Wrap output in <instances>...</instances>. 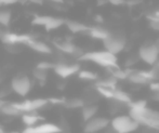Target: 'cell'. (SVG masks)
<instances>
[{"label": "cell", "mask_w": 159, "mask_h": 133, "mask_svg": "<svg viewBox=\"0 0 159 133\" xmlns=\"http://www.w3.org/2000/svg\"><path fill=\"white\" fill-rule=\"evenodd\" d=\"M104 133H118V132H117V131H115V130H114L111 127H109V128L107 127V128H106V131H105Z\"/></svg>", "instance_id": "cell-33"}, {"label": "cell", "mask_w": 159, "mask_h": 133, "mask_svg": "<svg viewBox=\"0 0 159 133\" xmlns=\"http://www.w3.org/2000/svg\"><path fill=\"white\" fill-rule=\"evenodd\" d=\"M0 6H1V0H0Z\"/></svg>", "instance_id": "cell-38"}, {"label": "cell", "mask_w": 159, "mask_h": 133, "mask_svg": "<svg viewBox=\"0 0 159 133\" xmlns=\"http://www.w3.org/2000/svg\"><path fill=\"white\" fill-rule=\"evenodd\" d=\"M0 106H1V104H0Z\"/></svg>", "instance_id": "cell-39"}, {"label": "cell", "mask_w": 159, "mask_h": 133, "mask_svg": "<svg viewBox=\"0 0 159 133\" xmlns=\"http://www.w3.org/2000/svg\"><path fill=\"white\" fill-rule=\"evenodd\" d=\"M0 112H2L6 116H10V117H17V116H22L23 112H20L14 105L11 103V104H6V105H1L0 106Z\"/></svg>", "instance_id": "cell-18"}, {"label": "cell", "mask_w": 159, "mask_h": 133, "mask_svg": "<svg viewBox=\"0 0 159 133\" xmlns=\"http://www.w3.org/2000/svg\"><path fill=\"white\" fill-rule=\"evenodd\" d=\"M33 36L27 34H14L0 29V40L4 44H25Z\"/></svg>", "instance_id": "cell-6"}, {"label": "cell", "mask_w": 159, "mask_h": 133, "mask_svg": "<svg viewBox=\"0 0 159 133\" xmlns=\"http://www.w3.org/2000/svg\"><path fill=\"white\" fill-rule=\"evenodd\" d=\"M139 60H140V57H139L138 54H131V55H129L127 57L126 65L127 66H132V65H134L135 63H138Z\"/></svg>", "instance_id": "cell-28"}, {"label": "cell", "mask_w": 159, "mask_h": 133, "mask_svg": "<svg viewBox=\"0 0 159 133\" xmlns=\"http://www.w3.org/2000/svg\"><path fill=\"white\" fill-rule=\"evenodd\" d=\"M39 120H42V117H40L37 114H34V112L22 114V121L24 122V125H26V127L36 126Z\"/></svg>", "instance_id": "cell-16"}, {"label": "cell", "mask_w": 159, "mask_h": 133, "mask_svg": "<svg viewBox=\"0 0 159 133\" xmlns=\"http://www.w3.org/2000/svg\"><path fill=\"white\" fill-rule=\"evenodd\" d=\"M64 23H65L64 20L59 19V17L51 16L50 21L47 23V25L44 26V28H46L47 30H54V29H57L59 27H61Z\"/></svg>", "instance_id": "cell-23"}, {"label": "cell", "mask_w": 159, "mask_h": 133, "mask_svg": "<svg viewBox=\"0 0 159 133\" xmlns=\"http://www.w3.org/2000/svg\"><path fill=\"white\" fill-rule=\"evenodd\" d=\"M153 44H154V47H155V49H156V50H157V52L159 53V38H158L157 40H156L155 42H154Z\"/></svg>", "instance_id": "cell-34"}, {"label": "cell", "mask_w": 159, "mask_h": 133, "mask_svg": "<svg viewBox=\"0 0 159 133\" xmlns=\"http://www.w3.org/2000/svg\"><path fill=\"white\" fill-rule=\"evenodd\" d=\"M78 77L80 79L87 81H94L98 79V75L91 71H78Z\"/></svg>", "instance_id": "cell-25"}, {"label": "cell", "mask_w": 159, "mask_h": 133, "mask_svg": "<svg viewBox=\"0 0 159 133\" xmlns=\"http://www.w3.org/2000/svg\"><path fill=\"white\" fill-rule=\"evenodd\" d=\"M88 31L91 37L95 38V39H100V40H102V41L109 34V30L103 28V27H91V28H89Z\"/></svg>", "instance_id": "cell-19"}, {"label": "cell", "mask_w": 159, "mask_h": 133, "mask_svg": "<svg viewBox=\"0 0 159 133\" xmlns=\"http://www.w3.org/2000/svg\"><path fill=\"white\" fill-rule=\"evenodd\" d=\"M11 89L20 96H26L32 90V81L27 76H16L11 81Z\"/></svg>", "instance_id": "cell-5"}, {"label": "cell", "mask_w": 159, "mask_h": 133, "mask_svg": "<svg viewBox=\"0 0 159 133\" xmlns=\"http://www.w3.org/2000/svg\"><path fill=\"white\" fill-rule=\"evenodd\" d=\"M111 100H116V101H118V102L125 103V104H128V105L132 102L129 94H127L125 91H121V90L117 89V88L114 90L113 99H111Z\"/></svg>", "instance_id": "cell-20"}, {"label": "cell", "mask_w": 159, "mask_h": 133, "mask_svg": "<svg viewBox=\"0 0 159 133\" xmlns=\"http://www.w3.org/2000/svg\"><path fill=\"white\" fill-rule=\"evenodd\" d=\"M111 127L118 133H132L139 129L140 125L129 115L116 116L111 121Z\"/></svg>", "instance_id": "cell-4"}, {"label": "cell", "mask_w": 159, "mask_h": 133, "mask_svg": "<svg viewBox=\"0 0 159 133\" xmlns=\"http://www.w3.org/2000/svg\"><path fill=\"white\" fill-rule=\"evenodd\" d=\"M34 76L35 78L37 79L38 81H46L47 80V77H48V71H43V69H40V68H37L34 71Z\"/></svg>", "instance_id": "cell-26"}, {"label": "cell", "mask_w": 159, "mask_h": 133, "mask_svg": "<svg viewBox=\"0 0 159 133\" xmlns=\"http://www.w3.org/2000/svg\"><path fill=\"white\" fill-rule=\"evenodd\" d=\"M125 1L126 0H107V2L114 4V6H120V4L125 3Z\"/></svg>", "instance_id": "cell-32"}, {"label": "cell", "mask_w": 159, "mask_h": 133, "mask_svg": "<svg viewBox=\"0 0 159 133\" xmlns=\"http://www.w3.org/2000/svg\"><path fill=\"white\" fill-rule=\"evenodd\" d=\"M61 129L60 126L54 123L46 122L41 123L39 126H32V127H26L22 133H60Z\"/></svg>", "instance_id": "cell-12"}, {"label": "cell", "mask_w": 159, "mask_h": 133, "mask_svg": "<svg viewBox=\"0 0 159 133\" xmlns=\"http://www.w3.org/2000/svg\"><path fill=\"white\" fill-rule=\"evenodd\" d=\"M103 44L105 47V50L117 55L126 48L127 37L122 31H113V33L109 31L108 36L103 40Z\"/></svg>", "instance_id": "cell-3"}, {"label": "cell", "mask_w": 159, "mask_h": 133, "mask_svg": "<svg viewBox=\"0 0 159 133\" xmlns=\"http://www.w3.org/2000/svg\"><path fill=\"white\" fill-rule=\"evenodd\" d=\"M117 79L114 78L111 76V78L107 79H103L96 82V87H104V88H109V89H116V85H117Z\"/></svg>", "instance_id": "cell-24"}, {"label": "cell", "mask_w": 159, "mask_h": 133, "mask_svg": "<svg viewBox=\"0 0 159 133\" xmlns=\"http://www.w3.org/2000/svg\"><path fill=\"white\" fill-rule=\"evenodd\" d=\"M50 19H51V16H48V15H46V16H36L33 21V24L34 25L44 27L47 25V23L50 21Z\"/></svg>", "instance_id": "cell-27"}, {"label": "cell", "mask_w": 159, "mask_h": 133, "mask_svg": "<svg viewBox=\"0 0 159 133\" xmlns=\"http://www.w3.org/2000/svg\"><path fill=\"white\" fill-rule=\"evenodd\" d=\"M130 82L134 85H147L153 81L152 71H127V78Z\"/></svg>", "instance_id": "cell-10"}, {"label": "cell", "mask_w": 159, "mask_h": 133, "mask_svg": "<svg viewBox=\"0 0 159 133\" xmlns=\"http://www.w3.org/2000/svg\"><path fill=\"white\" fill-rule=\"evenodd\" d=\"M49 1L53 2V3H62V2H63V0H49Z\"/></svg>", "instance_id": "cell-35"}, {"label": "cell", "mask_w": 159, "mask_h": 133, "mask_svg": "<svg viewBox=\"0 0 159 133\" xmlns=\"http://www.w3.org/2000/svg\"><path fill=\"white\" fill-rule=\"evenodd\" d=\"M81 114H82V119L84 121H88L89 119L93 118L96 114H98V108L95 104H84L81 107Z\"/></svg>", "instance_id": "cell-15"}, {"label": "cell", "mask_w": 159, "mask_h": 133, "mask_svg": "<svg viewBox=\"0 0 159 133\" xmlns=\"http://www.w3.org/2000/svg\"><path fill=\"white\" fill-rule=\"evenodd\" d=\"M79 60L93 62V63H95V64L100 65V66L105 67V68L111 66V65L117 64V56L107 50L93 51V52L84 53L79 57Z\"/></svg>", "instance_id": "cell-2"}, {"label": "cell", "mask_w": 159, "mask_h": 133, "mask_svg": "<svg viewBox=\"0 0 159 133\" xmlns=\"http://www.w3.org/2000/svg\"><path fill=\"white\" fill-rule=\"evenodd\" d=\"M66 26L68 27V29L74 34H78V33H84V31H88L90 27H88L84 24L80 23L77 21H65Z\"/></svg>", "instance_id": "cell-17"}, {"label": "cell", "mask_w": 159, "mask_h": 133, "mask_svg": "<svg viewBox=\"0 0 159 133\" xmlns=\"http://www.w3.org/2000/svg\"><path fill=\"white\" fill-rule=\"evenodd\" d=\"M11 17H12V14H11V11L7 8H2V6H0V25L1 26H9L11 22Z\"/></svg>", "instance_id": "cell-21"}, {"label": "cell", "mask_w": 159, "mask_h": 133, "mask_svg": "<svg viewBox=\"0 0 159 133\" xmlns=\"http://www.w3.org/2000/svg\"><path fill=\"white\" fill-rule=\"evenodd\" d=\"M53 66H54V65L49 62H40L39 64L37 65V68L43 69V71H49V69H52Z\"/></svg>", "instance_id": "cell-30"}, {"label": "cell", "mask_w": 159, "mask_h": 133, "mask_svg": "<svg viewBox=\"0 0 159 133\" xmlns=\"http://www.w3.org/2000/svg\"><path fill=\"white\" fill-rule=\"evenodd\" d=\"M54 46L57 47V49H59L61 52H63L65 54L77 56V57H80L84 54V52L79 48H77L75 44H73L69 41H57L54 42Z\"/></svg>", "instance_id": "cell-13"}, {"label": "cell", "mask_w": 159, "mask_h": 133, "mask_svg": "<svg viewBox=\"0 0 159 133\" xmlns=\"http://www.w3.org/2000/svg\"><path fill=\"white\" fill-rule=\"evenodd\" d=\"M109 126V120L105 117H93L86 121L84 131V133H96L105 130Z\"/></svg>", "instance_id": "cell-9"}, {"label": "cell", "mask_w": 159, "mask_h": 133, "mask_svg": "<svg viewBox=\"0 0 159 133\" xmlns=\"http://www.w3.org/2000/svg\"><path fill=\"white\" fill-rule=\"evenodd\" d=\"M10 133H19V132H10Z\"/></svg>", "instance_id": "cell-37"}, {"label": "cell", "mask_w": 159, "mask_h": 133, "mask_svg": "<svg viewBox=\"0 0 159 133\" xmlns=\"http://www.w3.org/2000/svg\"><path fill=\"white\" fill-rule=\"evenodd\" d=\"M129 116L140 126H153L159 128V112L146 106L145 101L131 102L129 105Z\"/></svg>", "instance_id": "cell-1"}, {"label": "cell", "mask_w": 159, "mask_h": 133, "mask_svg": "<svg viewBox=\"0 0 159 133\" xmlns=\"http://www.w3.org/2000/svg\"><path fill=\"white\" fill-rule=\"evenodd\" d=\"M20 0H1V6H11L17 3Z\"/></svg>", "instance_id": "cell-31"}, {"label": "cell", "mask_w": 159, "mask_h": 133, "mask_svg": "<svg viewBox=\"0 0 159 133\" xmlns=\"http://www.w3.org/2000/svg\"><path fill=\"white\" fill-rule=\"evenodd\" d=\"M25 46H27L28 48H30L32 50L36 51L38 53H41V54H50L52 53V50L51 48L48 46L47 44L42 41H39V40L35 39V38H30L27 42L25 44Z\"/></svg>", "instance_id": "cell-14"}, {"label": "cell", "mask_w": 159, "mask_h": 133, "mask_svg": "<svg viewBox=\"0 0 159 133\" xmlns=\"http://www.w3.org/2000/svg\"><path fill=\"white\" fill-rule=\"evenodd\" d=\"M0 133H4L3 129H2V128H1V126H0Z\"/></svg>", "instance_id": "cell-36"}, {"label": "cell", "mask_w": 159, "mask_h": 133, "mask_svg": "<svg viewBox=\"0 0 159 133\" xmlns=\"http://www.w3.org/2000/svg\"><path fill=\"white\" fill-rule=\"evenodd\" d=\"M66 108H81L84 105V102L82 99L74 98V99H67V100H63V103Z\"/></svg>", "instance_id": "cell-22"}, {"label": "cell", "mask_w": 159, "mask_h": 133, "mask_svg": "<svg viewBox=\"0 0 159 133\" xmlns=\"http://www.w3.org/2000/svg\"><path fill=\"white\" fill-rule=\"evenodd\" d=\"M140 60L145 62L148 65H155V63L159 60V53L155 49L153 44H144L140 48L138 53Z\"/></svg>", "instance_id": "cell-8"}, {"label": "cell", "mask_w": 159, "mask_h": 133, "mask_svg": "<svg viewBox=\"0 0 159 133\" xmlns=\"http://www.w3.org/2000/svg\"><path fill=\"white\" fill-rule=\"evenodd\" d=\"M49 103L46 99H35V100H25L21 103H12L20 112H32L40 108L44 107Z\"/></svg>", "instance_id": "cell-7"}, {"label": "cell", "mask_w": 159, "mask_h": 133, "mask_svg": "<svg viewBox=\"0 0 159 133\" xmlns=\"http://www.w3.org/2000/svg\"><path fill=\"white\" fill-rule=\"evenodd\" d=\"M54 73L57 74L59 77L63 78H68L70 76L77 74L80 71L79 64H66V63H57L53 66Z\"/></svg>", "instance_id": "cell-11"}, {"label": "cell", "mask_w": 159, "mask_h": 133, "mask_svg": "<svg viewBox=\"0 0 159 133\" xmlns=\"http://www.w3.org/2000/svg\"><path fill=\"white\" fill-rule=\"evenodd\" d=\"M142 133H159V128L153 126H143Z\"/></svg>", "instance_id": "cell-29"}]
</instances>
